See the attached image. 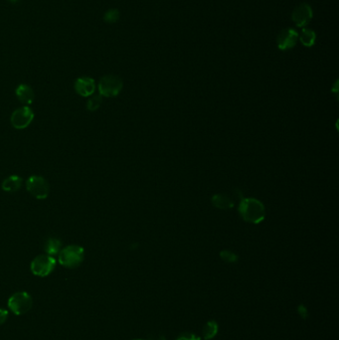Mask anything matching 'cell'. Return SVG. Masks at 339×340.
Segmentation results:
<instances>
[{"instance_id":"obj_18","label":"cell","mask_w":339,"mask_h":340,"mask_svg":"<svg viewBox=\"0 0 339 340\" xmlns=\"http://www.w3.org/2000/svg\"><path fill=\"white\" fill-rule=\"evenodd\" d=\"M297 313L299 314V316L303 319H307L308 316H309V313H308V310L306 308L305 305L303 304H300L297 306Z\"/></svg>"},{"instance_id":"obj_3","label":"cell","mask_w":339,"mask_h":340,"mask_svg":"<svg viewBox=\"0 0 339 340\" xmlns=\"http://www.w3.org/2000/svg\"><path fill=\"white\" fill-rule=\"evenodd\" d=\"M33 304L31 295L26 291H18L12 294L8 299L9 309L17 314L21 315L28 312Z\"/></svg>"},{"instance_id":"obj_22","label":"cell","mask_w":339,"mask_h":340,"mask_svg":"<svg viewBox=\"0 0 339 340\" xmlns=\"http://www.w3.org/2000/svg\"><path fill=\"white\" fill-rule=\"evenodd\" d=\"M8 2H10V3H12V4H15V3H17L19 0H7Z\"/></svg>"},{"instance_id":"obj_17","label":"cell","mask_w":339,"mask_h":340,"mask_svg":"<svg viewBox=\"0 0 339 340\" xmlns=\"http://www.w3.org/2000/svg\"><path fill=\"white\" fill-rule=\"evenodd\" d=\"M103 18L108 23H115L120 19V11L116 8L110 9L104 14Z\"/></svg>"},{"instance_id":"obj_9","label":"cell","mask_w":339,"mask_h":340,"mask_svg":"<svg viewBox=\"0 0 339 340\" xmlns=\"http://www.w3.org/2000/svg\"><path fill=\"white\" fill-rule=\"evenodd\" d=\"M74 88L78 95L89 98L95 94L96 82L91 77H81L76 80Z\"/></svg>"},{"instance_id":"obj_8","label":"cell","mask_w":339,"mask_h":340,"mask_svg":"<svg viewBox=\"0 0 339 340\" xmlns=\"http://www.w3.org/2000/svg\"><path fill=\"white\" fill-rule=\"evenodd\" d=\"M298 41V33L291 28H285L279 32L276 38L277 48L281 51H287L296 45Z\"/></svg>"},{"instance_id":"obj_12","label":"cell","mask_w":339,"mask_h":340,"mask_svg":"<svg viewBox=\"0 0 339 340\" xmlns=\"http://www.w3.org/2000/svg\"><path fill=\"white\" fill-rule=\"evenodd\" d=\"M23 184V179L18 176V175H11L6 177L1 184V187L4 191L9 192V193H13L18 191L21 186Z\"/></svg>"},{"instance_id":"obj_6","label":"cell","mask_w":339,"mask_h":340,"mask_svg":"<svg viewBox=\"0 0 339 340\" xmlns=\"http://www.w3.org/2000/svg\"><path fill=\"white\" fill-rule=\"evenodd\" d=\"M34 120V112L28 106L16 109L10 118L12 127L16 130H24L28 128Z\"/></svg>"},{"instance_id":"obj_14","label":"cell","mask_w":339,"mask_h":340,"mask_svg":"<svg viewBox=\"0 0 339 340\" xmlns=\"http://www.w3.org/2000/svg\"><path fill=\"white\" fill-rule=\"evenodd\" d=\"M300 43L305 47H312L316 41V34L313 30L308 28H303L298 35Z\"/></svg>"},{"instance_id":"obj_7","label":"cell","mask_w":339,"mask_h":340,"mask_svg":"<svg viewBox=\"0 0 339 340\" xmlns=\"http://www.w3.org/2000/svg\"><path fill=\"white\" fill-rule=\"evenodd\" d=\"M312 18L313 11L308 3H300L293 9L291 13V19L293 23L300 28H303L306 25H308Z\"/></svg>"},{"instance_id":"obj_16","label":"cell","mask_w":339,"mask_h":340,"mask_svg":"<svg viewBox=\"0 0 339 340\" xmlns=\"http://www.w3.org/2000/svg\"><path fill=\"white\" fill-rule=\"evenodd\" d=\"M102 98L103 97L100 94L89 97V100L87 102V109L89 111H91V112L97 111L101 107V105H102V102H103Z\"/></svg>"},{"instance_id":"obj_20","label":"cell","mask_w":339,"mask_h":340,"mask_svg":"<svg viewBox=\"0 0 339 340\" xmlns=\"http://www.w3.org/2000/svg\"><path fill=\"white\" fill-rule=\"evenodd\" d=\"M8 317V311L4 308H0V325H2Z\"/></svg>"},{"instance_id":"obj_15","label":"cell","mask_w":339,"mask_h":340,"mask_svg":"<svg viewBox=\"0 0 339 340\" xmlns=\"http://www.w3.org/2000/svg\"><path fill=\"white\" fill-rule=\"evenodd\" d=\"M218 329H219V326L215 320L208 321L203 327L204 339L210 340L214 338L218 333Z\"/></svg>"},{"instance_id":"obj_19","label":"cell","mask_w":339,"mask_h":340,"mask_svg":"<svg viewBox=\"0 0 339 340\" xmlns=\"http://www.w3.org/2000/svg\"><path fill=\"white\" fill-rule=\"evenodd\" d=\"M176 340H201V338L193 333H188V332H184L182 334H180Z\"/></svg>"},{"instance_id":"obj_2","label":"cell","mask_w":339,"mask_h":340,"mask_svg":"<svg viewBox=\"0 0 339 340\" xmlns=\"http://www.w3.org/2000/svg\"><path fill=\"white\" fill-rule=\"evenodd\" d=\"M98 89L102 97L113 98L121 93L123 89V81L118 76L107 75L100 80Z\"/></svg>"},{"instance_id":"obj_23","label":"cell","mask_w":339,"mask_h":340,"mask_svg":"<svg viewBox=\"0 0 339 340\" xmlns=\"http://www.w3.org/2000/svg\"><path fill=\"white\" fill-rule=\"evenodd\" d=\"M134 340H142V339H134Z\"/></svg>"},{"instance_id":"obj_13","label":"cell","mask_w":339,"mask_h":340,"mask_svg":"<svg viewBox=\"0 0 339 340\" xmlns=\"http://www.w3.org/2000/svg\"><path fill=\"white\" fill-rule=\"evenodd\" d=\"M44 250L49 256L53 257L55 255H59L60 251L62 250V242L57 238L51 237L46 240L44 244Z\"/></svg>"},{"instance_id":"obj_10","label":"cell","mask_w":339,"mask_h":340,"mask_svg":"<svg viewBox=\"0 0 339 340\" xmlns=\"http://www.w3.org/2000/svg\"><path fill=\"white\" fill-rule=\"evenodd\" d=\"M243 212V216L245 215V218L250 220V221H259L262 218V212H263V208L261 204L253 201V200H249V202H246L244 209L242 210Z\"/></svg>"},{"instance_id":"obj_21","label":"cell","mask_w":339,"mask_h":340,"mask_svg":"<svg viewBox=\"0 0 339 340\" xmlns=\"http://www.w3.org/2000/svg\"><path fill=\"white\" fill-rule=\"evenodd\" d=\"M150 340H166L165 339V337L164 336H162V335H156V336H153L152 338Z\"/></svg>"},{"instance_id":"obj_5","label":"cell","mask_w":339,"mask_h":340,"mask_svg":"<svg viewBox=\"0 0 339 340\" xmlns=\"http://www.w3.org/2000/svg\"><path fill=\"white\" fill-rule=\"evenodd\" d=\"M56 267V260L49 255H40L36 257L30 266L31 272L38 276H47L54 271Z\"/></svg>"},{"instance_id":"obj_4","label":"cell","mask_w":339,"mask_h":340,"mask_svg":"<svg viewBox=\"0 0 339 340\" xmlns=\"http://www.w3.org/2000/svg\"><path fill=\"white\" fill-rule=\"evenodd\" d=\"M27 191L36 199H46L50 192L48 181L39 175H32L26 180Z\"/></svg>"},{"instance_id":"obj_11","label":"cell","mask_w":339,"mask_h":340,"mask_svg":"<svg viewBox=\"0 0 339 340\" xmlns=\"http://www.w3.org/2000/svg\"><path fill=\"white\" fill-rule=\"evenodd\" d=\"M16 97L18 98L19 102L22 103L24 106L31 105L34 101V91L33 89L27 84H20L15 91Z\"/></svg>"},{"instance_id":"obj_1","label":"cell","mask_w":339,"mask_h":340,"mask_svg":"<svg viewBox=\"0 0 339 340\" xmlns=\"http://www.w3.org/2000/svg\"><path fill=\"white\" fill-rule=\"evenodd\" d=\"M85 258V250L79 245H69L59 253V263L69 269L79 267Z\"/></svg>"}]
</instances>
